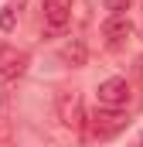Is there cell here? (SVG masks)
<instances>
[{"label": "cell", "instance_id": "4", "mask_svg": "<svg viewBox=\"0 0 143 147\" xmlns=\"http://www.w3.org/2000/svg\"><path fill=\"white\" fill-rule=\"evenodd\" d=\"M72 21V0H44V31L58 34Z\"/></svg>", "mask_w": 143, "mask_h": 147}, {"label": "cell", "instance_id": "1", "mask_svg": "<svg viewBox=\"0 0 143 147\" xmlns=\"http://www.w3.org/2000/svg\"><path fill=\"white\" fill-rule=\"evenodd\" d=\"M126 123H130V120H126L119 110L102 106V110H96V113H92V120H89V130H92V137L106 140V137H116V134H119Z\"/></svg>", "mask_w": 143, "mask_h": 147}, {"label": "cell", "instance_id": "5", "mask_svg": "<svg viewBox=\"0 0 143 147\" xmlns=\"http://www.w3.org/2000/svg\"><path fill=\"white\" fill-rule=\"evenodd\" d=\"M27 51L21 48H10V45H0V75L3 79H21L27 72Z\"/></svg>", "mask_w": 143, "mask_h": 147}, {"label": "cell", "instance_id": "6", "mask_svg": "<svg viewBox=\"0 0 143 147\" xmlns=\"http://www.w3.org/2000/svg\"><path fill=\"white\" fill-rule=\"evenodd\" d=\"M130 31H133V24H130V17H126V14H109V21L102 24V38H106L112 48H116V45H123V41L130 38Z\"/></svg>", "mask_w": 143, "mask_h": 147}, {"label": "cell", "instance_id": "9", "mask_svg": "<svg viewBox=\"0 0 143 147\" xmlns=\"http://www.w3.org/2000/svg\"><path fill=\"white\" fill-rule=\"evenodd\" d=\"M126 7H130V0H106V10H109V14H123Z\"/></svg>", "mask_w": 143, "mask_h": 147}, {"label": "cell", "instance_id": "10", "mask_svg": "<svg viewBox=\"0 0 143 147\" xmlns=\"http://www.w3.org/2000/svg\"><path fill=\"white\" fill-rule=\"evenodd\" d=\"M7 140H10V123L0 116V144H7Z\"/></svg>", "mask_w": 143, "mask_h": 147}, {"label": "cell", "instance_id": "2", "mask_svg": "<svg viewBox=\"0 0 143 147\" xmlns=\"http://www.w3.org/2000/svg\"><path fill=\"white\" fill-rule=\"evenodd\" d=\"M96 96H99V106L123 110V106H130V99H133V89H130V82H126V79H106V82H99Z\"/></svg>", "mask_w": 143, "mask_h": 147}, {"label": "cell", "instance_id": "12", "mask_svg": "<svg viewBox=\"0 0 143 147\" xmlns=\"http://www.w3.org/2000/svg\"><path fill=\"white\" fill-rule=\"evenodd\" d=\"M140 140H143V137H140Z\"/></svg>", "mask_w": 143, "mask_h": 147}, {"label": "cell", "instance_id": "8", "mask_svg": "<svg viewBox=\"0 0 143 147\" xmlns=\"http://www.w3.org/2000/svg\"><path fill=\"white\" fill-rule=\"evenodd\" d=\"M14 28H17V7H14V3H7V7L0 10V31H3V34H10Z\"/></svg>", "mask_w": 143, "mask_h": 147}, {"label": "cell", "instance_id": "3", "mask_svg": "<svg viewBox=\"0 0 143 147\" xmlns=\"http://www.w3.org/2000/svg\"><path fill=\"white\" fill-rule=\"evenodd\" d=\"M58 116H61V123L68 130H82L85 127V110H82L78 92H68V89L58 92Z\"/></svg>", "mask_w": 143, "mask_h": 147}, {"label": "cell", "instance_id": "11", "mask_svg": "<svg viewBox=\"0 0 143 147\" xmlns=\"http://www.w3.org/2000/svg\"><path fill=\"white\" fill-rule=\"evenodd\" d=\"M136 65H140V75H143V58H140V62H136Z\"/></svg>", "mask_w": 143, "mask_h": 147}, {"label": "cell", "instance_id": "7", "mask_svg": "<svg viewBox=\"0 0 143 147\" xmlns=\"http://www.w3.org/2000/svg\"><path fill=\"white\" fill-rule=\"evenodd\" d=\"M58 55H61V62H65V65L82 69V65H85V58H89V48H85V41H78V38H75V41H68V45H61V51H58Z\"/></svg>", "mask_w": 143, "mask_h": 147}]
</instances>
